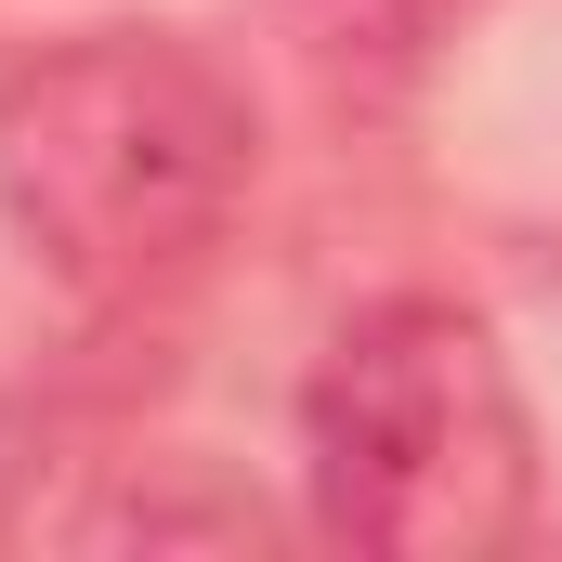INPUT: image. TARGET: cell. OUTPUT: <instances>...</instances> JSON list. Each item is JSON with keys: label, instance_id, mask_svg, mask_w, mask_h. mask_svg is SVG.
<instances>
[{"label": "cell", "instance_id": "obj_3", "mask_svg": "<svg viewBox=\"0 0 562 562\" xmlns=\"http://www.w3.org/2000/svg\"><path fill=\"white\" fill-rule=\"evenodd\" d=\"M484 0H288V26H301V53L327 66V79H406L431 66L458 26H471Z\"/></svg>", "mask_w": 562, "mask_h": 562}, {"label": "cell", "instance_id": "obj_1", "mask_svg": "<svg viewBox=\"0 0 562 562\" xmlns=\"http://www.w3.org/2000/svg\"><path fill=\"white\" fill-rule=\"evenodd\" d=\"M262 105L170 26H79L0 66V223L79 301L196 276L249 210Z\"/></svg>", "mask_w": 562, "mask_h": 562}, {"label": "cell", "instance_id": "obj_2", "mask_svg": "<svg viewBox=\"0 0 562 562\" xmlns=\"http://www.w3.org/2000/svg\"><path fill=\"white\" fill-rule=\"evenodd\" d=\"M301 484L340 550L497 562L537 524V419L471 301L393 288L327 327L301 380Z\"/></svg>", "mask_w": 562, "mask_h": 562}]
</instances>
